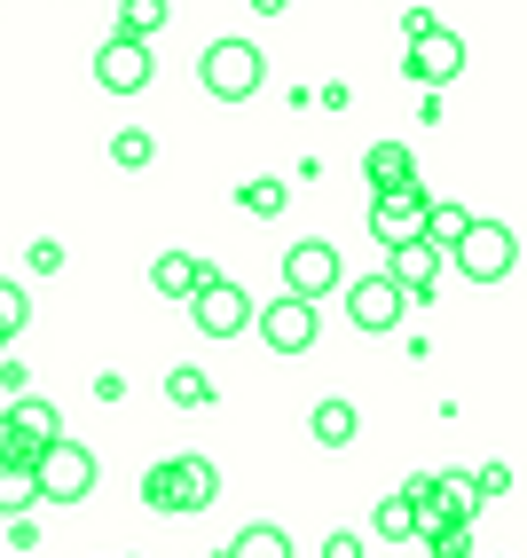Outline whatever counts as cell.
<instances>
[{
    "mask_svg": "<svg viewBox=\"0 0 527 558\" xmlns=\"http://www.w3.org/2000/svg\"><path fill=\"white\" fill-rule=\"evenodd\" d=\"M190 323L205 330V339H244V323H252V291L229 283V276H213L205 291H190Z\"/></svg>",
    "mask_w": 527,
    "mask_h": 558,
    "instance_id": "cell-7",
    "label": "cell"
},
{
    "mask_svg": "<svg viewBox=\"0 0 527 558\" xmlns=\"http://www.w3.org/2000/svg\"><path fill=\"white\" fill-rule=\"evenodd\" d=\"M323 558H362V535H347V527L323 535Z\"/></svg>",
    "mask_w": 527,
    "mask_h": 558,
    "instance_id": "cell-30",
    "label": "cell"
},
{
    "mask_svg": "<svg viewBox=\"0 0 527 558\" xmlns=\"http://www.w3.org/2000/svg\"><path fill=\"white\" fill-rule=\"evenodd\" d=\"M24 323H32V307H24V283H9V276H0V347H9Z\"/></svg>",
    "mask_w": 527,
    "mask_h": 558,
    "instance_id": "cell-27",
    "label": "cell"
},
{
    "mask_svg": "<svg viewBox=\"0 0 527 558\" xmlns=\"http://www.w3.org/2000/svg\"><path fill=\"white\" fill-rule=\"evenodd\" d=\"M308 433L323 440V449H347V440L362 433V417H355V401H315V417H308Z\"/></svg>",
    "mask_w": 527,
    "mask_h": 558,
    "instance_id": "cell-17",
    "label": "cell"
},
{
    "mask_svg": "<svg viewBox=\"0 0 527 558\" xmlns=\"http://www.w3.org/2000/svg\"><path fill=\"white\" fill-rule=\"evenodd\" d=\"M24 268H32V276H56V268H63V244H56V236H40V244L24 252Z\"/></svg>",
    "mask_w": 527,
    "mask_h": 558,
    "instance_id": "cell-29",
    "label": "cell"
},
{
    "mask_svg": "<svg viewBox=\"0 0 527 558\" xmlns=\"http://www.w3.org/2000/svg\"><path fill=\"white\" fill-rule=\"evenodd\" d=\"M237 205H244L252 220H276V213L291 205V181H276V173H260V181H244V190H237Z\"/></svg>",
    "mask_w": 527,
    "mask_h": 558,
    "instance_id": "cell-19",
    "label": "cell"
},
{
    "mask_svg": "<svg viewBox=\"0 0 527 558\" xmlns=\"http://www.w3.org/2000/svg\"><path fill=\"white\" fill-rule=\"evenodd\" d=\"M149 158H158V142H149L142 126H119V134H110V166H127V173H142Z\"/></svg>",
    "mask_w": 527,
    "mask_h": 558,
    "instance_id": "cell-25",
    "label": "cell"
},
{
    "mask_svg": "<svg viewBox=\"0 0 527 558\" xmlns=\"http://www.w3.org/2000/svg\"><path fill=\"white\" fill-rule=\"evenodd\" d=\"M40 504V488H32V464H0V519L9 511H32Z\"/></svg>",
    "mask_w": 527,
    "mask_h": 558,
    "instance_id": "cell-24",
    "label": "cell"
},
{
    "mask_svg": "<svg viewBox=\"0 0 527 558\" xmlns=\"http://www.w3.org/2000/svg\"><path fill=\"white\" fill-rule=\"evenodd\" d=\"M220 558H291V535L284 527H268V519H260V527H244L229 550H220Z\"/></svg>",
    "mask_w": 527,
    "mask_h": 558,
    "instance_id": "cell-21",
    "label": "cell"
},
{
    "mask_svg": "<svg viewBox=\"0 0 527 558\" xmlns=\"http://www.w3.org/2000/svg\"><path fill=\"white\" fill-rule=\"evenodd\" d=\"M291 9V0H252V16H284Z\"/></svg>",
    "mask_w": 527,
    "mask_h": 558,
    "instance_id": "cell-33",
    "label": "cell"
},
{
    "mask_svg": "<svg viewBox=\"0 0 527 558\" xmlns=\"http://www.w3.org/2000/svg\"><path fill=\"white\" fill-rule=\"evenodd\" d=\"M370 535H379V543H409V535H418V504H409V496H386L379 511H370Z\"/></svg>",
    "mask_w": 527,
    "mask_h": 558,
    "instance_id": "cell-18",
    "label": "cell"
},
{
    "mask_svg": "<svg viewBox=\"0 0 527 558\" xmlns=\"http://www.w3.org/2000/svg\"><path fill=\"white\" fill-rule=\"evenodd\" d=\"M149 80H158V63H149V40H127V32H110V40L95 48V87H110V95H142Z\"/></svg>",
    "mask_w": 527,
    "mask_h": 558,
    "instance_id": "cell-10",
    "label": "cell"
},
{
    "mask_svg": "<svg viewBox=\"0 0 527 558\" xmlns=\"http://www.w3.org/2000/svg\"><path fill=\"white\" fill-rule=\"evenodd\" d=\"M166 0H119V32H127V40H149V32H166Z\"/></svg>",
    "mask_w": 527,
    "mask_h": 558,
    "instance_id": "cell-23",
    "label": "cell"
},
{
    "mask_svg": "<svg viewBox=\"0 0 527 558\" xmlns=\"http://www.w3.org/2000/svg\"><path fill=\"white\" fill-rule=\"evenodd\" d=\"M465 220H472L465 205H448V197H426V229H418V236L448 252V244H457V236H465Z\"/></svg>",
    "mask_w": 527,
    "mask_h": 558,
    "instance_id": "cell-20",
    "label": "cell"
},
{
    "mask_svg": "<svg viewBox=\"0 0 527 558\" xmlns=\"http://www.w3.org/2000/svg\"><path fill=\"white\" fill-rule=\"evenodd\" d=\"M362 181H370V190H402V181H418V158H409V142H370Z\"/></svg>",
    "mask_w": 527,
    "mask_h": 558,
    "instance_id": "cell-16",
    "label": "cell"
},
{
    "mask_svg": "<svg viewBox=\"0 0 527 558\" xmlns=\"http://www.w3.org/2000/svg\"><path fill=\"white\" fill-rule=\"evenodd\" d=\"M448 252H457V268H465L472 283H504V276L519 268V244H512L504 220H465V236L448 244Z\"/></svg>",
    "mask_w": 527,
    "mask_h": 558,
    "instance_id": "cell-4",
    "label": "cell"
},
{
    "mask_svg": "<svg viewBox=\"0 0 527 558\" xmlns=\"http://www.w3.org/2000/svg\"><path fill=\"white\" fill-rule=\"evenodd\" d=\"M338 291H347V323L362 330V339H370V330H394L402 315H409V300H402V283L379 268V276H355V283H338Z\"/></svg>",
    "mask_w": 527,
    "mask_h": 558,
    "instance_id": "cell-8",
    "label": "cell"
},
{
    "mask_svg": "<svg viewBox=\"0 0 527 558\" xmlns=\"http://www.w3.org/2000/svg\"><path fill=\"white\" fill-rule=\"evenodd\" d=\"M197 80H205L213 102H244V95L268 87V56H260L252 40H213L205 63H197Z\"/></svg>",
    "mask_w": 527,
    "mask_h": 558,
    "instance_id": "cell-2",
    "label": "cell"
},
{
    "mask_svg": "<svg viewBox=\"0 0 527 558\" xmlns=\"http://www.w3.org/2000/svg\"><path fill=\"white\" fill-rule=\"evenodd\" d=\"M426 181H402V190H379V197H370V236H379L386 252L394 244H409V236H418L426 229Z\"/></svg>",
    "mask_w": 527,
    "mask_h": 558,
    "instance_id": "cell-9",
    "label": "cell"
},
{
    "mask_svg": "<svg viewBox=\"0 0 527 558\" xmlns=\"http://www.w3.org/2000/svg\"><path fill=\"white\" fill-rule=\"evenodd\" d=\"M252 330L268 339L276 354H308L315 339H323V315H315V300H268V307H252Z\"/></svg>",
    "mask_w": 527,
    "mask_h": 558,
    "instance_id": "cell-5",
    "label": "cell"
},
{
    "mask_svg": "<svg viewBox=\"0 0 527 558\" xmlns=\"http://www.w3.org/2000/svg\"><path fill=\"white\" fill-rule=\"evenodd\" d=\"M472 496H488V504L512 496V472H504V464H480V472H472Z\"/></svg>",
    "mask_w": 527,
    "mask_h": 558,
    "instance_id": "cell-28",
    "label": "cell"
},
{
    "mask_svg": "<svg viewBox=\"0 0 527 558\" xmlns=\"http://www.w3.org/2000/svg\"><path fill=\"white\" fill-rule=\"evenodd\" d=\"M338 283H347V268H338V252L323 236L284 244V291L291 300H323V291H338Z\"/></svg>",
    "mask_w": 527,
    "mask_h": 558,
    "instance_id": "cell-6",
    "label": "cell"
},
{
    "mask_svg": "<svg viewBox=\"0 0 527 558\" xmlns=\"http://www.w3.org/2000/svg\"><path fill=\"white\" fill-rule=\"evenodd\" d=\"M9 433H16V457L32 464L48 449V440H63V409L56 401H40V393H16V409H9Z\"/></svg>",
    "mask_w": 527,
    "mask_h": 558,
    "instance_id": "cell-14",
    "label": "cell"
},
{
    "mask_svg": "<svg viewBox=\"0 0 527 558\" xmlns=\"http://www.w3.org/2000/svg\"><path fill=\"white\" fill-rule=\"evenodd\" d=\"M402 496L418 504V527H426V519H472V511H480V496H472V472H418Z\"/></svg>",
    "mask_w": 527,
    "mask_h": 558,
    "instance_id": "cell-11",
    "label": "cell"
},
{
    "mask_svg": "<svg viewBox=\"0 0 527 558\" xmlns=\"http://www.w3.org/2000/svg\"><path fill=\"white\" fill-rule=\"evenodd\" d=\"M418 535L433 543V558H472V519H426Z\"/></svg>",
    "mask_w": 527,
    "mask_h": 558,
    "instance_id": "cell-22",
    "label": "cell"
},
{
    "mask_svg": "<svg viewBox=\"0 0 527 558\" xmlns=\"http://www.w3.org/2000/svg\"><path fill=\"white\" fill-rule=\"evenodd\" d=\"M166 401H173V409H205V401H213V378H205V369H190V362H181L173 378H166Z\"/></svg>",
    "mask_w": 527,
    "mask_h": 558,
    "instance_id": "cell-26",
    "label": "cell"
},
{
    "mask_svg": "<svg viewBox=\"0 0 527 558\" xmlns=\"http://www.w3.org/2000/svg\"><path fill=\"white\" fill-rule=\"evenodd\" d=\"M409 80H426V87H448V80H457V71H465V40H457V32H448V24H433V32H418V40H409Z\"/></svg>",
    "mask_w": 527,
    "mask_h": 558,
    "instance_id": "cell-12",
    "label": "cell"
},
{
    "mask_svg": "<svg viewBox=\"0 0 527 558\" xmlns=\"http://www.w3.org/2000/svg\"><path fill=\"white\" fill-rule=\"evenodd\" d=\"M32 488H40V504H87L95 496V457L80 449V440H48L40 457H32Z\"/></svg>",
    "mask_w": 527,
    "mask_h": 558,
    "instance_id": "cell-3",
    "label": "cell"
},
{
    "mask_svg": "<svg viewBox=\"0 0 527 558\" xmlns=\"http://www.w3.org/2000/svg\"><path fill=\"white\" fill-rule=\"evenodd\" d=\"M24 386H32V369L24 362H0V393H24Z\"/></svg>",
    "mask_w": 527,
    "mask_h": 558,
    "instance_id": "cell-31",
    "label": "cell"
},
{
    "mask_svg": "<svg viewBox=\"0 0 527 558\" xmlns=\"http://www.w3.org/2000/svg\"><path fill=\"white\" fill-rule=\"evenodd\" d=\"M0 464H24V457H16V433H9V417H0Z\"/></svg>",
    "mask_w": 527,
    "mask_h": 558,
    "instance_id": "cell-32",
    "label": "cell"
},
{
    "mask_svg": "<svg viewBox=\"0 0 527 558\" xmlns=\"http://www.w3.org/2000/svg\"><path fill=\"white\" fill-rule=\"evenodd\" d=\"M213 496H220L213 457H173V464H149V472H142V504L158 511V519H190V511H205Z\"/></svg>",
    "mask_w": 527,
    "mask_h": 558,
    "instance_id": "cell-1",
    "label": "cell"
},
{
    "mask_svg": "<svg viewBox=\"0 0 527 558\" xmlns=\"http://www.w3.org/2000/svg\"><path fill=\"white\" fill-rule=\"evenodd\" d=\"M386 276L402 283V300H409V307H426L433 291H441V244H426V236L394 244V268H386Z\"/></svg>",
    "mask_w": 527,
    "mask_h": 558,
    "instance_id": "cell-13",
    "label": "cell"
},
{
    "mask_svg": "<svg viewBox=\"0 0 527 558\" xmlns=\"http://www.w3.org/2000/svg\"><path fill=\"white\" fill-rule=\"evenodd\" d=\"M213 276H220V268H213L205 252H158V259H149V283H158L166 300H190V291H205Z\"/></svg>",
    "mask_w": 527,
    "mask_h": 558,
    "instance_id": "cell-15",
    "label": "cell"
}]
</instances>
